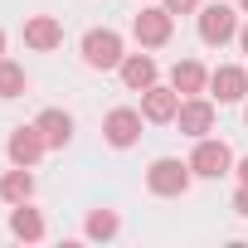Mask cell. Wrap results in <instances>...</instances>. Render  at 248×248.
Masks as SVG:
<instances>
[{
    "label": "cell",
    "mask_w": 248,
    "mask_h": 248,
    "mask_svg": "<svg viewBox=\"0 0 248 248\" xmlns=\"http://www.w3.org/2000/svg\"><path fill=\"white\" fill-rule=\"evenodd\" d=\"M190 161H175V156H161V161H151V170H146V190L151 195H166V200H175V195H185L190 190Z\"/></svg>",
    "instance_id": "6da1fadb"
},
{
    "label": "cell",
    "mask_w": 248,
    "mask_h": 248,
    "mask_svg": "<svg viewBox=\"0 0 248 248\" xmlns=\"http://www.w3.org/2000/svg\"><path fill=\"white\" fill-rule=\"evenodd\" d=\"M122 34L117 30H88L83 34V63L88 68H122Z\"/></svg>",
    "instance_id": "7a4b0ae2"
},
{
    "label": "cell",
    "mask_w": 248,
    "mask_h": 248,
    "mask_svg": "<svg viewBox=\"0 0 248 248\" xmlns=\"http://www.w3.org/2000/svg\"><path fill=\"white\" fill-rule=\"evenodd\" d=\"M190 170L204 175V180H219V175L233 170V151L224 141H214V137H200L195 141V156H190Z\"/></svg>",
    "instance_id": "3957f363"
},
{
    "label": "cell",
    "mask_w": 248,
    "mask_h": 248,
    "mask_svg": "<svg viewBox=\"0 0 248 248\" xmlns=\"http://www.w3.org/2000/svg\"><path fill=\"white\" fill-rule=\"evenodd\" d=\"M141 112L137 107H112L107 112V122H102V137H107V146H117V151H127V146H137L141 141Z\"/></svg>",
    "instance_id": "277c9868"
},
{
    "label": "cell",
    "mask_w": 248,
    "mask_h": 248,
    "mask_svg": "<svg viewBox=\"0 0 248 248\" xmlns=\"http://www.w3.org/2000/svg\"><path fill=\"white\" fill-rule=\"evenodd\" d=\"M170 30H175V15H170L166 5H151V10H141V15L132 20V34H137L141 49H161V44L170 39Z\"/></svg>",
    "instance_id": "5b68a950"
},
{
    "label": "cell",
    "mask_w": 248,
    "mask_h": 248,
    "mask_svg": "<svg viewBox=\"0 0 248 248\" xmlns=\"http://www.w3.org/2000/svg\"><path fill=\"white\" fill-rule=\"evenodd\" d=\"M238 34V15H233V5H204L200 10V39L204 44H229Z\"/></svg>",
    "instance_id": "8992f818"
},
{
    "label": "cell",
    "mask_w": 248,
    "mask_h": 248,
    "mask_svg": "<svg viewBox=\"0 0 248 248\" xmlns=\"http://www.w3.org/2000/svg\"><path fill=\"white\" fill-rule=\"evenodd\" d=\"M175 122H180V132H185V137H195V141H200V137H209V132H214V102H204V97L195 93V97H185V102H180Z\"/></svg>",
    "instance_id": "52a82bcc"
},
{
    "label": "cell",
    "mask_w": 248,
    "mask_h": 248,
    "mask_svg": "<svg viewBox=\"0 0 248 248\" xmlns=\"http://www.w3.org/2000/svg\"><path fill=\"white\" fill-rule=\"evenodd\" d=\"M44 151H49V141H44L39 127H15V132H10V161H15V166H30V170H34Z\"/></svg>",
    "instance_id": "ba28073f"
},
{
    "label": "cell",
    "mask_w": 248,
    "mask_h": 248,
    "mask_svg": "<svg viewBox=\"0 0 248 248\" xmlns=\"http://www.w3.org/2000/svg\"><path fill=\"white\" fill-rule=\"evenodd\" d=\"M209 88H214L219 102H243V97H248V68H238V63H219V68L209 73Z\"/></svg>",
    "instance_id": "9c48e42d"
},
{
    "label": "cell",
    "mask_w": 248,
    "mask_h": 248,
    "mask_svg": "<svg viewBox=\"0 0 248 248\" xmlns=\"http://www.w3.org/2000/svg\"><path fill=\"white\" fill-rule=\"evenodd\" d=\"M175 112H180V93H175V88L151 83V88L141 93V117H146V122H175Z\"/></svg>",
    "instance_id": "30bf717a"
},
{
    "label": "cell",
    "mask_w": 248,
    "mask_h": 248,
    "mask_svg": "<svg viewBox=\"0 0 248 248\" xmlns=\"http://www.w3.org/2000/svg\"><path fill=\"white\" fill-rule=\"evenodd\" d=\"M25 44L39 49V54H49V49L63 44V25H59L54 15H30V20H25Z\"/></svg>",
    "instance_id": "8fae6325"
},
{
    "label": "cell",
    "mask_w": 248,
    "mask_h": 248,
    "mask_svg": "<svg viewBox=\"0 0 248 248\" xmlns=\"http://www.w3.org/2000/svg\"><path fill=\"white\" fill-rule=\"evenodd\" d=\"M34 127L44 132L49 151H54V146H68V141H73V117H68V112H59V107H44Z\"/></svg>",
    "instance_id": "7c38bea8"
},
{
    "label": "cell",
    "mask_w": 248,
    "mask_h": 248,
    "mask_svg": "<svg viewBox=\"0 0 248 248\" xmlns=\"http://www.w3.org/2000/svg\"><path fill=\"white\" fill-rule=\"evenodd\" d=\"M122 83H127L132 93H146L156 83V59L151 54H127L122 59Z\"/></svg>",
    "instance_id": "4fadbf2b"
},
{
    "label": "cell",
    "mask_w": 248,
    "mask_h": 248,
    "mask_svg": "<svg viewBox=\"0 0 248 248\" xmlns=\"http://www.w3.org/2000/svg\"><path fill=\"white\" fill-rule=\"evenodd\" d=\"M204 83H209V73H204V63H195V59H180V63L170 68V88H175L180 97L204 93Z\"/></svg>",
    "instance_id": "5bb4252c"
},
{
    "label": "cell",
    "mask_w": 248,
    "mask_h": 248,
    "mask_svg": "<svg viewBox=\"0 0 248 248\" xmlns=\"http://www.w3.org/2000/svg\"><path fill=\"white\" fill-rule=\"evenodd\" d=\"M0 200H5V204H25V200H34V175H30V166H15V170L0 175Z\"/></svg>",
    "instance_id": "9a60e30c"
},
{
    "label": "cell",
    "mask_w": 248,
    "mask_h": 248,
    "mask_svg": "<svg viewBox=\"0 0 248 248\" xmlns=\"http://www.w3.org/2000/svg\"><path fill=\"white\" fill-rule=\"evenodd\" d=\"M10 233L25 238V243H39L44 238V219H39V209H30V200L10 209Z\"/></svg>",
    "instance_id": "2e32d148"
},
{
    "label": "cell",
    "mask_w": 248,
    "mask_h": 248,
    "mask_svg": "<svg viewBox=\"0 0 248 248\" xmlns=\"http://www.w3.org/2000/svg\"><path fill=\"white\" fill-rule=\"evenodd\" d=\"M83 229H88V238H117V229H122V219H117L112 209H93Z\"/></svg>",
    "instance_id": "e0dca14e"
},
{
    "label": "cell",
    "mask_w": 248,
    "mask_h": 248,
    "mask_svg": "<svg viewBox=\"0 0 248 248\" xmlns=\"http://www.w3.org/2000/svg\"><path fill=\"white\" fill-rule=\"evenodd\" d=\"M20 93H25V68L0 59V97H20Z\"/></svg>",
    "instance_id": "ac0fdd59"
},
{
    "label": "cell",
    "mask_w": 248,
    "mask_h": 248,
    "mask_svg": "<svg viewBox=\"0 0 248 248\" xmlns=\"http://www.w3.org/2000/svg\"><path fill=\"white\" fill-rule=\"evenodd\" d=\"M170 15H200V0H166Z\"/></svg>",
    "instance_id": "d6986e66"
},
{
    "label": "cell",
    "mask_w": 248,
    "mask_h": 248,
    "mask_svg": "<svg viewBox=\"0 0 248 248\" xmlns=\"http://www.w3.org/2000/svg\"><path fill=\"white\" fill-rule=\"evenodd\" d=\"M233 209L248 219V185H238V195H233Z\"/></svg>",
    "instance_id": "ffe728a7"
},
{
    "label": "cell",
    "mask_w": 248,
    "mask_h": 248,
    "mask_svg": "<svg viewBox=\"0 0 248 248\" xmlns=\"http://www.w3.org/2000/svg\"><path fill=\"white\" fill-rule=\"evenodd\" d=\"M233 170H238V185H248V156H243V161H238Z\"/></svg>",
    "instance_id": "44dd1931"
},
{
    "label": "cell",
    "mask_w": 248,
    "mask_h": 248,
    "mask_svg": "<svg viewBox=\"0 0 248 248\" xmlns=\"http://www.w3.org/2000/svg\"><path fill=\"white\" fill-rule=\"evenodd\" d=\"M238 44H243V54H248V25H243V30H238Z\"/></svg>",
    "instance_id": "7402d4cb"
},
{
    "label": "cell",
    "mask_w": 248,
    "mask_h": 248,
    "mask_svg": "<svg viewBox=\"0 0 248 248\" xmlns=\"http://www.w3.org/2000/svg\"><path fill=\"white\" fill-rule=\"evenodd\" d=\"M0 59H5V30H0Z\"/></svg>",
    "instance_id": "603a6c76"
},
{
    "label": "cell",
    "mask_w": 248,
    "mask_h": 248,
    "mask_svg": "<svg viewBox=\"0 0 248 248\" xmlns=\"http://www.w3.org/2000/svg\"><path fill=\"white\" fill-rule=\"evenodd\" d=\"M238 10H243V15H248V0H238Z\"/></svg>",
    "instance_id": "cb8c5ba5"
},
{
    "label": "cell",
    "mask_w": 248,
    "mask_h": 248,
    "mask_svg": "<svg viewBox=\"0 0 248 248\" xmlns=\"http://www.w3.org/2000/svg\"><path fill=\"white\" fill-rule=\"evenodd\" d=\"M243 122H248V107H243Z\"/></svg>",
    "instance_id": "d4e9b609"
}]
</instances>
